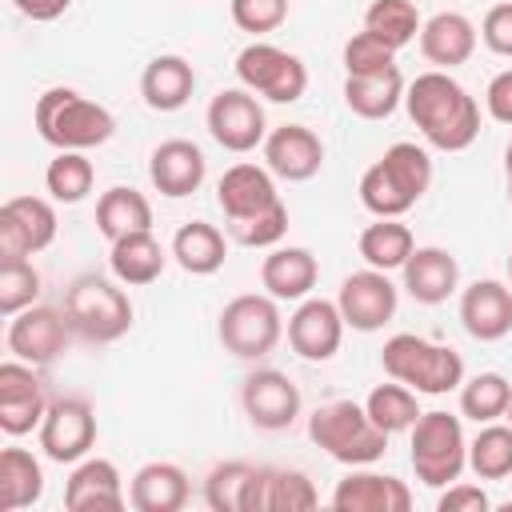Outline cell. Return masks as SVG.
<instances>
[{
	"instance_id": "21",
	"label": "cell",
	"mask_w": 512,
	"mask_h": 512,
	"mask_svg": "<svg viewBox=\"0 0 512 512\" xmlns=\"http://www.w3.org/2000/svg\"><path fill=\"white\" fill-rule=\"evenodd\" d=\"M460 324L472 340H504L512 332V284L476 280L460 292Z\"/></svg>"
},
{
	"instance_id": "1",
	"label": "cell",
	"mask_w": 512,
	"mask_h": 512,
	"mask_svg": "<svg viewBox=\"0 0 512 512\" xmlns=\"http://www.w3.org/2000/svg\"><path fill=\"white\" fill-rule=\"evenodd\" d=\"M404 108L420 136L440 152H464L480 136V104L444 68L420 72L404 88Z\"/></svg>"
},
{
	"instance_id": "8",
	"label": "cell",
	"mask_w": 512,
	"mask_h": 512,
	"mask_svg": "<svg viewBox=\"0 0 512 512\" xmlns=\"http://www.w3.org/2000/svg\"><path fill=\"white\" fill-rule=\"evenodd\" d=\"M216 336H220L224 352H232L240 360L268 356L284 336V320H280L276 296H256V292L232 296L216 316Z\"/></svg>"
},
{
	"instance_id": "49",
	"label": "cell",
	"mask_w": 512,
	"mask_h": 512,
	"mask_svg": "<svg viewBox=\"0 0 512 512\" xmlns=\"http://www.w3.org/2000/svg\"><path fill=\"white\" fill-rule=\"evenodd\" d=\"M12 4H16L20 16H28V20H36V24L60 20V16L72 8V0H12Z\"/></svg>"
},
{
	"instance_id": "17",
	"label": "cell",
	"mask_w": 512,
	"mask_h": 512,
	"mask_svg": "<svg viewBox=\"0 0 512 512\" xmlns=\"http://www.w3.org/2000/svg\"><path fill=\"white\" fill-rule=\"evenodd\" d=\"M344 316L336 300H320V296H304L300 308L288 320V344L300 360H332L340 352L344 340Z\"/></svg>"
},
{
	"instance_id": "52",
	"label": "cell",
	"mask_w": 512,
	"mask_h": 512,
	"mask_svg": "<svg viewBox=\"0 0 512 512\" xmlns=\"http://www.w3.org/2000/svg\"><path fill=\"white\" fill-rule=\"evenodd\" d=\"M504 416H508V424H512V404H508V412H504Z\"/></svg>"
},
{
	"instance_id": "30",
	"label": "cell",
	"mask_w": 512,
	"mask_h": 512,
	"mask_svg": "<svg viewBox=\"0 0 512 512\" xmlns=\"http://www.w3.org/2000/svg\"><path fill=\"white\" fill-rule=\"evenodd\" d=\"M320 264L308 248H272L260 264V284L276 300H304L316 288Z\"/></svg>"
},
{
	"instance_id": "13",
	"label": "cell",
	"mask_w": 512,
	"mask_h": 512,
	"mask_svg": "<svg viewBox=\"0 0 512 512\" xmlns=\"http://www.w3.org/2000/svg\"><path fill=\"white\" fill-rule=\"evenodd\" d=\"M68 340H72L68 316L60 308H48V304H32V308L16 312L12 324H8V352L16 360L36 364V368L60 360V352L68 348Z\"/></svg>"
},
{
	"instance_id": "38",
	"label": "cell",
	"mask_w": 512,
	"mask_h": 512,
	"mask_svg": "<svg viewBox=\"0 0 512 512\" xmlns=\"http://www.w3.org/2000/svg\"><path fill=\"white\" fill-rule=\"evenodd\" d=\"M96 184V168L84 152H56L44 168V188L56 204H80Z\"/></svg>"
},
{
	"instance_id": "11",
	"label": "cell",
	"mask_w": 512,
	"mask_h": 512,
	"mask_svg": "<svg viewBox=\"0 0 512 512\" xmlns=\"http://www.w3.org/2000/svg\"><path fill=\"white\" fill-rule=\"evenodd\" d=\"M96 444V412L80 396H60L40 420V448L56 464H80Z\"/></svg>"
},
{
	"instance_id": "42",
	"label": "cell",
	"mask_w": 512,
	"mask_h": 512,
	"mask_svg": "<svg viewBox=\"0 0 512 512\" xmlns=\"http://www.w3.org/2000/svg\"><path fill=\"white\" fill-rule=\"evenodd\" d=\"M288 232V204L276 200L272 208L256 212V216H244V220H228V236L244 248H276Z\"/></svg>"
},
{
	"instance_id": "45",
	"label": "cell",
	"mask_w": 512,
	"mask_h": 512,
	"mask_svg": "<svg viewBox=\"0 0 512 512\" xmlns=\"http://www.w3.org/2000/svg\"><path fill=\"white\" fill-rule=\"evenodd\" d=\"M228 12H232V24L240 32L264 36L288 20V0H228Z\"/></svg>"
},
{
	"instance_id": "27",
	"label": "cell",
	"mask_w": 512,
	"mask_h": 512,
	"mask_svg": "<svg viewBox=\"0 0 512 512\" xmlns=\"http://www.w3.org/2000/svg\"><path fill=\"white\" fill-rule=\"evenodd\" d=\"M420 52L428 64H436L444 72L456 64H468L476 52V24L464 12H436L420 28Z\"/></svg>"
},
{
	"instance_id": "39",
	"label": "cell",
	"mask_w": 512,
	"mask_h": 512,
	"mask_svg": "<svg viewBox=\"0 0 512 512\" xmlns=\"http://www.w3.org/2000/svg\"><path fill=\"white\" fill-rule=\"evenodd\" d=\"M512 404V384L500 372H476L472 380L460 384V412L476 424H492L508 412Z\"/></svg>"
},
{
	"instance_id": "6",
	"label": "cell",
	"mask_w": 512,
	"mask_h": 512,
	"mask_svg": "<svg viewBox=\"0 0 512 512\" xmlns=\"http://www.w3.org/2000/svg\"><path fill=\"white\" fill-rule=\"evenodd\" d=\"M64 316L72 336L84 344H112L132 328V300L120 280L104 276H76L64 292Z\"/></svg>"
},
{
	"instance_id": "24",
	"label": "cell",
	"mask_w": 512,
	"mask_h": 512,
	"mask_svg": "<svg viewBox=\"0 0 512 512\" xmlns=\"http://www.w3.org/2000/svg\"><path fill=\"white\" fill-rule=\"evenodd\" d=\"M404 288L416 304H444L456 288H460V264L448 248H436V244H424V248H412V256L404 260Z\"/></svg>"
},
{
	"instance_id": "19",
	"label": "cell",
	"mask_w": 512,
	"mask_h": 512,
	"mask_svg": "<svg viewBox=\"0 0 512 512\" xmlns=\"http://www.w3.org/2000/svg\"><path fill=\"white\" fill-rule=\"evenodd\" d=\"M320 496L296 468H252L244 488V512H308Z\"/></svg>"
},
{
	"instance_id": "40",
	"label": "cell",
	"mask_w": 512,
	"mask_h": 512,
	"mask_svg": "<svg viewBox=\"0 0 512 512\" xmlns=\"http://www.w3.org/2000/svg\"><path fill=\"white\" fill-rule=\"evenodd\" d=\"M364 408H368V416L376 420V428H384L388 436H396V432H412V424H416V416H420L416 392H412L408 384H400V380H392V384H376V388L368 392Z\"/></svg>"
},
{
	"instance_id": "15",
	"label": "cell",
	"mask_w": 512,
	"mask_h": 512,
	"mask_svg": "<svg viewBox=\"0 0 512 512\" xmlns=\"http://www.w3.org/2000/svg\"><path fill=\"white\" fill-rule=\"evenodd\" d=\"M396 300H400L396 284L380 268H364V272L344 276L340 296H336L340 316L352 332H380L396 316Z\"/></svg>"
},
{
	"instance_id": "51",
	"label": "cell",
	"mask_w": 512,
	"mask_h": 512,
	"mask_svg": "<svg viewBox=\"0 0 512 512\" xmlns=\"http://www.w3.org/2000/svg\"><path fill=\"white\" fill-rule=\"evenodd\" d=\"M508 284H512V252H508Z\"/></svg>"
},
{
	"instance_id": "29",
	"label": "cell",
	"mask_w": 512,
	"mask_h": 512,
	"mask_svg": "<svg viewBox=\"0 0 512 512\" xmlns=\"http://www.w3.org/2000/svg\"><path fill=\"white\" fill-rule=\"evenodd\" d=\"M168 256L160 248V240L148 232H128L120 240H112V252H108V268L112 276L124 284V288H144L152 280H160Z\"/></svg>"
},
{
	"instance_id": "7",
	"label": "cell",
	"mask_w": 512,
	"mask_h": 512,
	"mask_svg": "<svg viewBox=\"0 0 512 512\" xmlns=\"http://www.w3.org/2000/svg\"><path fill=\"white\" fill-rule=\"evenodd\" d=\"M468 468L464 424L452 412H420L412 424V472L424 488H448Z\"/></svg>"
},
{
	"instance_id": "9",
	"label": "cell",
	"mask_w": 512,
	"mask_h": 512,
	"mask_svg": "<svg viewBox=\"0 0 512 512\" xmlns=\"http://www.w3.org/2000/svg\"><path fill=\"white\" fill-rule=\"evenodd\" d=\"M236 76L248 92L272 100V104H296L308 88V68L300 56L268 44V40H252L248 48H240L236 56Z\"/></svg>"
},
{
	"instance_id": "22",
	"label": "cell",
	"mask_w": 512,
	"mask_h": 512,
	"mask_svg": "<svg viewBox=\"0 0 512 512\" xmlns=\"http://www.w3.org/2000/svg\"><path fill=\"white\" fill-rule=\"evenodd\" d=\"M204 172H208V160L192 140H164L148 156V180L168 200L192 196L204 184Z\"/></svg>"
},
{
	"instance_id": "48",
	"label": "cell",
	"mask_w": 512,
	"mask_h": 512,
	"mask_svg": "<svg viewBox=\"0 0 512 512\" xmlns=\"http://www.w3.org/2000/svg\"><path fill=\"white\" fill-rule=\"evenodd\" d=\"M484 108L496 124H512V68L496 72L488 80V92H484Z\"/></svg>"
},
{
	"instance_id": "28",
	"label": "cell",
	"mask_w": 512,
	"mask_h": 512,
	"mask_svg": "<svg viewBox=\"0 0 512 512\" xmlns=\"http://www.w3.org/2000/svg\"><path fill=\"white\" fill-rule=\"evenodd\" d=\"M192 88H196V72L184 56L176 52H164V56H152L144 64V76H140V96L152 112H176L192 100Z\"/></svg>"
},
{
	"instance_id": "41",
	"label": "cell",
	"mask_w": 512,
	"mask_h": 512,
	"mask_svg": "<svg viewBox=\"0 0 512 512\" xmlns=\"http://www.w3.org/2000/svg\"><path fill=\"white\" fill-rule=\"evenodd\" d=\"M256 464L248 460H224L208 472L204 480V504L212 512H244V488H248V476H252Z\"/></svg>"
},
{
	"instance_id": "20",
	"label": "cell",
	"mask_w": 512,
	"mask_h": 512,
	"mask_svg": "<svg viewBox=\"0 0 512 512\" xmlns=\"http://www.w3.org/2000/svg\"><path fill=\"white\" fill-rule=\"evenodd\" d=\"M128 504L124 496V484H120V472L112 460L104 456H84L68 484H64V508L68 512H120Z\"/></svg>"
},
{
	"instance_id": "47",
	"label": "cell",
	"mask_w": 512,
	"mask_h": 512,
	"mask_svg": "<svg viewBox=\"0 0 512 512\" xmlns=\"http://www.w3.org/2000/svg\"><path fill=\"white\" fill-rule=\"evenodd\" d=\"M492 500H488V492L480 488V484H464V480H456V484H448L444 492H440V500H436V512H484Z\"/></svg>"
},
{
	"instance_id": "44",
	"label": "cell",
	"mask_w": 512,
	"mask_h": 512,
	"mask_svg": "<svg viewBox=\"0 0 512 512\" xmlns=\"http://www.w3.org/2000/svg\"><path fill=\"white\" fill-rule=\"evenodd\" d=\"M388 68H396V52L384 40H376L372 32H356L344 44V72L348 76H376Z\"/></svg>"
},
{
	"instance_id": "12",
	"label": "cell",
	"mask_w": 512,
	"mask_h": 512,
	"mask_svg": "<svg viewBox=\"0 0 512 512\" xmlns=\"http://www.w3.org/2000/svg\"><path fill=\"white\" fill-rule=\"evenodd\" d=\"M56 240V208L44 196H12L0 204V260H28Z\"/></svg>"
},
{
	"instance_id": "4",
	"label": "cell",
	"mask_w": 512,
	"mask_h": 512,
	"mask_svg": "<svg viewBox=\"0 0 512 512\" xmlns=\"http://www.w3.org/2000/svg\"><path fill=\"white\" fill-rule=\"evenodd\" d=\"M308 436H312L316 448H324L336 464H348V468H368L388 448V432L376 428L368 408L356 404V400L320 404L308 416Z\"/></svg>"
},
{
	"instance_id": "14",
	"label": "cell",
	"mask_w": 512,
	"mask_h": 512,
	"mask_svg": "<svg viewBox=\"0 0 512 512\" xmlns=\"http://www.w3.org/2000/svg\"><path fill=\"white\" fill-rule=\"evenodd\" d=\"M48 404L52 400L44 392V380L36 376V364L16 360V356L0 364V428L8 436H24L40 428Z\"/></svg>"
},
{
	"instance_id": "33",
	"label": "cell",
	"mask_w": 512,
	"mask_h": 512,
	"mask_svg": "<svg viewBox=\"0 0 512 512\" xmlns=\"http://www.w3.org/2000/svg\"><path fill=\"white\" fill-rule=\"evenodd\" d=\"M96 228H100V236L108 244L120 240V236H128V232H148L152 228V204H148V196L136 192V188H124V184L108 188L96 200Z\"/></svg>"
},
{
	"instance_id": "2",
	"label": "cell",
	"mask_w": 512,
	"mask_h": 512,
	"mask_svg": "<svg viewBox=\"0 0 512 512\" xmlns=\"http://www.w3.org/2000/svg\"><path fill=\"white\" fill-rule=\"evenodd\" d=\"M36 132L44 144H52L56 152H88V148H100L112 140L116 132V120L104 104L80 96L76 88H48L40 100H36Z\"/></svg>"
},
{
	"instance_id": "35",
	"label": "cell",
	"mask_w": 512,
	"mask_h": 512,
	"mask_svg": "<svg viewBox=\"0 0 512 512\" xmlns=\"http://www.w3.org/2000/svg\"><path fill=\"white\" fill-rule=\"evenodd\" d=\"M360 256L368 268H380V272H392V268H404V260L412 256L416 240H412V228L400 224V216H376V224H368L360 232Z\"/></svg>"
},
{
	"instance_id": "18",
	"label": "cell",
	"mask_w": 512,
	"mask_h": 512,
	"mask_svg": "<svg viewBox=\"0 0 512 512\" xmlns=\"http://www.w3.org/2000/svg\"><path fill=\"white\" fill-rule=\"evenodd\" d=\"M324 164V144L304 124H280L264 136V168L288 184L312 180Z\"/></svg>"
},
{
	"instance_id": "34",
	"label": "cell",
	"mask_w": 512,
	"mask_h": 512,
	"mask_svg": "<svg viewBox=\"0 0 512 512\" xmlns=\"http://www.w3.org/2000/svg\"><path fill=\"white\" fill-rule=\"evenodd\" d=\"M40 496H44L40 460L28 448H4L0 452V508L20 512V508H32Z\"/></svg>"
},
{
	"instance_id": "10",
	"label": "cell",
	"mask_w": 512,
	"mask_h": 512,
	"mask_svg": "<svg viewBox=\"0 0 512 512\" xmlns=\"http://www.w3.org/2000/svg\"><path fill=\"white\" fill-rule=\"evenodd\" d=\"M208 132L220 148L228 152H252L256 144H264L268 136V120H264V104L256 100V92H248L244 84L240 88H224L212 96L208 112Z\"/></svg>"
},
{
	"instance_id": "16",
	"label": "cell",
	"mask_w": 512,
	"mask_h": 512,
	"mask_svg": "<svg viewBox=\"0 0 512 512\" xmlns=\"http://www.w3.org/2000/svg\"><path fill=\"white\" fill-rule=\"evenodd\" d=\"M240 404L256 428L280 432L300 416V388L280 368H256L240 388Z\"/></svg>"
},
{
	"instance_id": "23",
	"label": "cell",
	"mask_w": 512,
	"mask_h": 512,
	"mask_svg": "<svg viewBox=\"0 0 512 512\" xmlns=\"http://www.w3.org/2000/svg\"><path fill=\"white\" fill-rule=\"evenodd\" d=\"M332 508L336 512H408L412 508V492L396 476L352 468L332 488Z\"/></svg>"
},
{
	"instance_id": "3",
	"label": "cell",
	"mask_w": 512,
	"mask_h": 512,
	"mask_svg": "<svg viewBox=\"0 0 512 512\" xmlns=\"http://www.w3.org/2000/svg\"><path fill=\"white\" fill-rule=\"evenodd\" d=\"M432 184V156L412 144L396 140L364 176H360V204L372 216H404Z\"/></svg>"
},
{
	"instance_id": "43",
	"label": "cell",
	"mask_w": 512,
	"mask_h": 512,
	"mask_svg": "<svg viewBox=\"0 0 512 512\" xmlns=\"http://www.w3.org/2000/svg\"><path fill=\"white\" fill-rule=\"evenodd\" d=\"M36 300H40V272L28 260H0V312L12 320Z\"/></svg>"
},
{
	"instance_id": "50",
	"label": "cell",
	"mask_w": 512,
	"mask_h": 512,
	"mask_svg": "<svg viewBox=\"0 0 512 512\" xmlns=\"http://www.w3.org/2000/svg\"><path fill=\"white\" fill-rule=\"evenodd\" d=\"M504 176H508V184H512V144L504 148Z\"/></svg>"
},
{
	"instance_id": "37",
	"label": "cell",
	"mask_w": 512,
	"mask_h": 512,
	"mask_svg": "<svg viewBox=\"0 0 512 512\" xmlns=\"http://www.w3.org/2000/svg\"><path fill=\"white\" fill-rule=\"evenodd\" d=\"M468 468L480 480H504L512 476V424H484L468 440Z\"/></svg>"
},
{
	"instance_id": "32",
	"label": "cell",
	"mask_w": 512,
	"mask_h": 512,
	"mask_svg": "<svg viewBox=\"0 0 512 512\" xmlns=\"http://www.w3.org/2000/svg\"><path fill=\"white\" fill-rule=\"evenodd\" d=\"M404 76L400 68L376 72V76H348L344 80V104L360 116V120H388L400 104H404Z\"/></svg>"
},
{
	"instance_id": "25",
	"label": "cell",
	"mask_w": 512,
	"mask_h": 512,
	"mask_svg": "<svg viewBox=\"0 0 512 512\" xmlns=\"http://www.w3.org/2000/svg\"><path fill=\"white\" fill-rule=\"evenodd\" d=\"M280 200L276 192V180L268 168L260 164H232L220 184H216V204L224 208V220H244V216H256L264 208H272Z\"/></svg>"
},
{
	"instance_id": "36",
	"label": "cell",
	"mask_w": 512,
	"mask_h": 512,
	"mask_svg": "<svg viewBox=\"0 0 512 512\" xmlns=\"http://www.w3.org/2000/svg\"><path fill=\"white\" fill-rule=\"evenodd\" d=\"M420 12L412 0H372L364 12V32H372L376 40H384L392 52L408 48L420 36Z\"/></svg>"
},
{
	"instance_id": "5",
	"label": "cell",
	"mask_w": 512,
	"mask_h": 512,
	"mask_svg": "<svg viewBox=\"0 0 512 512\" xmlns=\"http://www.w3.org/2000/svg\"><path fill=\"white\" fill-rule=\"evenodd\" d=\"M380 364L392 380L408 384L416 396H444L464 384V360L448 344H432L416 332H396L384 340Z\"/></svg>"
},
{
	"instance_id": "46",
	"label": "cell",
	"mask_w": 512,
	"mask_h": 512,
	"mask_svg": "<svg viewBox=\"0 0 512 512\" xmlns=\"http://www.w3.org/2000/svg\"><path fill=\"white\" fill-rule=\"evenodd\" d=\"M480 40L488 44V52L512 60V0L492 4V8L484 12V20H480Z\"/></svg>"
},
{
	"instance_id": "53",
	"label": "cell",
	"mask_w": 512,
	"mask_h": 512,
	"mask_svg": "<svg viewBox=\"0 0 512 512\" xmlns=\"http://www.w3.org/2000/svg\"><path fill=\"white\" fill-rule=\"evenodd\" d=\"M508 196H512V184H508Z\"/></svg>"
},
{
	"instance_id": "31",
	"label": "cell",
	"mask_w": 512,
	"mask_h": 512,
	"mask_svg": "<svg viewBox=\"0 0 512 512\" xmlns=\"http://www.w3.org/2000/svg\"><path fill=\"white\" fill-rule=\"evenodd\" d=\"M172 256L176 264L188 272V276H212L224 268V256H228V240L216 224L208 220H188L176 228L172 236Z\"/></svg>"
},
{
	"instance_id": "26",
	"label": "cell",
	"mask_w": 512,
	"mask_h": 512,
	"mask_svg": "<svg viewBox=\"0 0 512 512\" xmlns=\"http://www.w3.org/2000/svg\"><path fill=\"white\" fill-rule=\"evenodd\" d=\"M192 496V484H188V472L172 460H152L144 464L136 476H132V488H128V504L136 512H180Z\"/></svg>"
}]
</instances>
